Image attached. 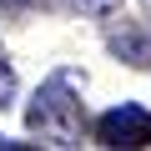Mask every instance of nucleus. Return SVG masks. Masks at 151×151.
Masks as SVG:
<instances>
[{"label": "nucleus", "mask_w": 151, "mask_h": 151, "mask_svg": "<svg viewBox=\"0 0 151 151\" xmlns=\"http://www.w3.org/2000/svg\"><path fill=\"white\" fill-rule=\"evenodd\" d=\"M25 121H30V131H40V136H50L60 146H70L81 136V96H76V76L70 70H55L40 86V96H35Z\"/></svg>", "instance_id": "nucleus-1"}, {"label": "nucleus", "mask_w": 151, "mask_h": 151, "mask_svg": "<svg viewBox=\"0 0 151 151\" xmlns=\"http://www.w3.org/2000/svg\"><path fill=\"white\" fill-rule=\"evenodd\" d=\"M96 141L101 146H151V111L146 106H111L101 121H96Z\"/></svg>", "instance_id": "nucleus-2"}, {"label": "nucleus", "mask_w": 151, "mask_h": 151, "mask_svg": "<svg viewBox=\"0 0 151 151\" xmlns=\"http://www.w3.org/2000/svg\"><path fill=\"white\" fill-rule=\"evenodd\" d=\"M111 50H116L121 60H131V65H151V35L136 30V25H121V30L111 35Z\"/></svg>", "instance_id": "nucleus-3"}, {"label": "nucleus", "mask_w": 151, "mask_h": 151, "mask_svg": "<svg viewBox=\"0 0 151 151\" xmlns=\"http://www.w3.org/2000/svg\"><path fill=\"white\" fill-rule=\"evenodd\" d=\"M15 101V70L5 65V50H0V106H10Z\"/></svg>", "instance_id": "nucleus-4"}, {"label": "nucleus", "mask_w": 151, "mask_h": 151, "mask_svg": "<svg viewBox=\"0 0 151 151\" xmlns=\"http://www.w3.org/2000/svg\"><path fill=\"white\" fill-rule=\"evenodd\" d=\"M65 5H70V10H86V15H111L121 0H65Z\"/></svg>", "instance_id": "nucleus-5"}, {"label": "nucleus", "mask_w": 151, "mask_h": 151, "mask_svg": "<svg viewBox=\"0 0 151 151\" xmlns=\"http://www.w3.org/2000/svg\"><path fill=\"white\" fill-rule=\"evenodd\" d=\"M15 146H20V141H5V136H0V151H15Z\"/></svg>", "instance_id": "nucleus-6"}, {"label": "nucleus", "mask_w": 151, "mask_h": 151, "mask_svg": "<svg viewBox=\"0 0 151 151\" xmlns=\"http://www.w3.org/2000/svg\"><path fill=\"white\" fill-rule=\"evenodd\" d=\"M146 10H151V0H146Z\"/></svg>", "instance_id": "nucleus-7"}]
</instances>
